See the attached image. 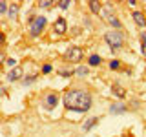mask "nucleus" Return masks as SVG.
Masks as SVG:
<instances>
[{"label":"nucleus","mask_w":146,"mask_h":137,"mask_svg":"<svg viewBox=\"0 0 146 137\" xmlns=\"http://www.w3.org/2000/svg\"><path fill=\"white\" fill-rule=\"evenodd\" d=\"M7 15H9V18H11V20H15V18H17V15H18V2H13L11 6H9Z\"/></svg>","instance_id":"nucleus-15"},{"label":"nucleus","mask_w":146,"mask_h":137,"mask_svg":"<svg viewBox=\"0 0 146 137\" xmlns=\"http://www.w3.org/2000/svg\"><path fill=\"white\" fill-rule=\"evenodd\" d=\"M51 71H53V66H51V64H44V66H42V73H44V75H49Z\"/></svg>","instance_id":"nucleus-22"},{"label":"nucleus","mask_w":146,"mask_h":137,"mask_svg":"<svg viewBox=\"0 0 146 137\" xmlns=\"http://www.w3.org/2000/svg\"><path fill=\"white\" fill-rule=\"evenodd\" d=\"M108 68L110 70H121L122 64H121V61H117V59H111V61L108 62Z\"/></svg>","instance_id":"nucleus-17"},{"label":"nucleus","mask_w":146,"mask_h":137,"mask_svg":"<svg viewBox=\"0 0 146 137\" xmlns=\"http://www.w3.org/2000/svg\"><path fill=\"white\" fill-rule=\"evenodd\" d=\"M36 77H38V75H36V73H33V75H27V77H26V79H24V84H26V86H29V84H33V82L36 80Z\"/></svg>","instance_id":"nucleus-21"},{"label":"nucleus","mask_w":146,"mask_h":137,"mask_svg":"<svg viewBox=\"0 0 146 137\" xmlns=\"http://www.w3.org/2000/svg\"><path fill=\"white\" fill-rule=\"evenodd\" d=\"M97 122H99V117H88L84 122H82V132H90V130H93V128L97 126Z\"/></svg>","instance_id":"nucleus-11"},{"label":"nucleus","mask_w":146,"mask_h":137,"mask_svg":"<svg viewBox=\"0 0 146 137\" xmlns=\"http://www.w3.org/2000/svg\"><path fill=\"white\" fill-rule=\"evenodd\" d=\"M9 6H11L9 2H6V0H2V2H0V15H6V13L9 11Z\"/></svg>","instance_id":"nucleus-20"},{"label":"nucleus","mask_w":146,"mask_h":137,"mask_svg":"<svg viewBox=\"0 0 146 137\" xmlns=\"http://www.w3.org/2000/svg\"><path fill=\"white\" fill-rule=\"evenodd\" d=\"M111 93L115 95V99H119V100H122V99H126L128 91H126V88H122L121 84H113V86H111Z\"/></svg>","instance_id":"nucleus-10"},{"label":"nucleus","mask_w":146,"mask_h":137,"mask_svg":"<svg viewBox=\"0 0 146 137\" xmlns=\"http://www.w3.org/2000/svg\"><path fill=\"white\" fill-rule=\"evenodd\" d=\"M58 100H60V95H58L57 91H48V93H44L42 104H44L46 110H53L58 104Z\"/></svg>","instance_id":"nucleus-5"},{"label":"nucleus","mask_w":146,"mask_h":137,"mask_svg":"<svg viewBox=\"0 0 146 137\" xmlns=\"http://www.w3.org/2000/svg\"><path fill=\"white\" fill-rule=\"evenodd\" d=\"M131 18H133V22L139 27H146V17L141 9H133V11H131Z\"/></svg>","instance_id":"nucleus-8"},{"label":"nucleus","mask_w":146,"mask_h":137,"mask_svg":"<svg viewBox=\"0 0 146 137\" xmlns=\"http://www.w3.org/2000/svg\"><path fill=\"white\" fill-rule=\"evenodd\" d=\"M108 24L111 26V27H113V29H115V31H121V27H122L121 20H119V18H117L115 15H113V17H111V18H110V20H108Z\"/></svg>","instance_id":"nucleus-16"},{"label":"nucleus","mask_w":146,"mask_h":137,"mask_svg":"<svg viewBox=\"0 0 146 137\" xmlns=\"http://www.w3.org/2000/svg\"><path fill=\"white\" fill-rule=\"evenodd\" d=\"M22 75H24V70H22L20 66H17V68H13V70H7V73H6V79H7L9 82H15V80L20 79Z\"/></svg>","instance_id":"nucleus-7"},{"label":"nucleus","mask_w":146,"mask_h":137,"mask_svg":"<svg viewBox=\"0 0 146 137\" xmlns=\"http://www.w3.org/2000/svg\"><path fill=\"white\" fill-rule=\"evenodd\" d=\"M70 6H71L70 0H62V2H58V7H60V9H68Z\"/></svg>","instance_id":"nucleus-24"},{"label":"nucleus","mask_w":146,"mask_h":137,"mask_svg":"<svg viewBox=\"0 0 146 137\" xmlns=\"http://www.w3.org/2000/svg\"><path fill=\"white\" fill-rule=\"evenodd\" d=\"M141 44L146 46V31H141Z\"/></svg>","instance_id":"nucleus-25"},{"label":"nucleus","mask_w":146,"mask_h":137,"mask_svg":"<svg viewBox=\"0 0 146 137\" xmlns=\"http://www.w3.org/2000/svg\"><path fill=\"white\" fill-rule=\"evenodd\" d=\"M75 75L77 77H82V79H84V77H88L90 75V66H79L75 70Z\"/></svg>","instance_id":"nucleus-14"},{"label":"nucleus","mask_w":146,"mask_h":137,"mask_svg":"<svg viewBox=\"0 0 146 137\" xmlns=\"http://www.w3.org/2000/svg\"><path fill=\"white\" fill-rule=\"evenodd\" d=\"M53 31L57 35H64L68 31V26H66V20H64L62 17H58L57 20H55V24H53Z\"/></svg>","instance_id":"nucleus-9"},{"label":"nucleus","mask_w":146,"mask_h":137,"mask_svg":"<svg viewBox=\"0 0 146 137\" xmlns=\"http://www.w3.org/2000/svg\"><path fill=\"white\" fill-rule=\"evenodd\" d=\"M53 6H55L53 0H44V2H38V7L40 9H49V7H53Z\"/></svg>","instance_id":"nucleus-19"},{"label":"nucleus","mask_w":146,"mask_h":137,"mask_svg":"<svg viewBox=\"0 0 146 137\" xmlns=\"http://www.w3.org/2000/svg\"><path fill=\"white\" fill-rule=\"evenodd\" d=\"M58 75H62V77H71V75H75V70H68V68H60V70H57Z\"/></svg>","instance_id":"nucleus-18"},{"label":"nucleus","mask_w":146,"mask_h":137,"mask_svg":"<svg viewBox=\"0 0 146 137\" xmlns=\"http://www.w3.org/2000/svg\"><path fill=\"white\" fill-rule=\"evenodd\" d=\"M104 42L110 46V49H111L113 53L119 51V49L124 46V35L121 33V31H115V29H110L104 33Z\"/></svg>","instance_id":"nucleus-2"},{"label":"nucleus","mask_w":146,"mask_h":137,"mask_svg":"<svg viewBox=\"0 0 146 137\" xmlns=\"http://www.w3.org/2000/svg\"><path fill=\"white\" fill-rule=\"evenodd\" d=\"M46 26H48V20H46V17L42 15H36V17H29V35L31 37H40L42 35V31L46 29Z\"/></svg>","instance_id":"nucleus-3"},{"label":"nucleus","mask_w":146,"mask_h":137,"mask_svg":"<svg viewBox=\"0 0 146 137\" xmlns=\"http://www.w3.org/2000/svg\"><path fill=\"white\" fill-rule=\"evenodd\" d=\"M6 64H7V66H9V68H11V70H13V68H17V59L9 57L7 61H6Z\"/></svg>","instance_id":"nucleus-23"},{"label":"nucleus","mask_w":146,"mask_h":137,"mask_svg":"<svg viewBox=\"0 0 146 137\" xmlns=\"http://www.w3.org/2000/svg\"><path fill=\"white\" fill-rule=\"evenodd\" d=\"M62 102L66 106V110L86 113L93 106V95H91V91L82 90V88H68L62 95Z\"/></svg>","instance_id":"nucleus-1"},{"label":"nucleus","mask_w":146,"mask_h":137,"mask_svg":"<svg viewBox=\"0 0 146 137\" xmlns=\"http://www.w3.org/2000/svg\"><path fill=\"white\" fill-rule=\"evenodd\" d=\"M141 53H143L144 57H146V46H143V44H141Z\"/></svg>","instance_id":"nucleus-26"},{"label":"nucleus","mask_w":146,"mask_h":137,"mask_svg":"<svg viewBox=\"0 0 146 137\" xmlns=\"http://www.w3.org/2000/svg\"><path fill=\"white\" fill-rule=\"evenodd\" d=\"M111 115H121V113H126L128 112V104L124 102V100H117V102H113L111 106H110L108 110Z\"/></svg>","instance_id":"nucleus-6"},{"label":"nucleus","mask_w":146,"mask_h":137,"mask_svg":"<svg viewBox=\"0 0 146 137\" xmlns=\"http://www.w3.org/2000/svg\"><path fill=\"white\" fill-rule=\"evenodd\" d=\"M102 64V57L97 53H91L90 57H88V66H100Z\"/></svg>","instance_id":"nucleus-13"},{"label":"nucleus","mask_w":146,"mask_h":137,"mask_svg":"<svg viewBox=\"0 0 146 137\" xmlns=\"http://www.w3.org/2000/svg\"><path fill=\"white\" fill-rule=\"evenodd\" d=\"M82 59H84V49L80 46H70L64 53V61L71 62V64H79Z\"/></svg>","instance_id":"nucleus-4"},{"label":"nucleus","mask_w":146,"mask_h":137,"mask_svg":"<svg viewBox=\"0 0 146 137\" xmlns=\"http://www.w3.org/2000/svg\"><path fill=\"white\" fill-rule=\"evenodd\" d=\"M88 7H90V11L93 13V15H100V11H102V4L97 2V0H90Z\"/></svg>","instance_id":"nucleus-12"}]
</instances>
